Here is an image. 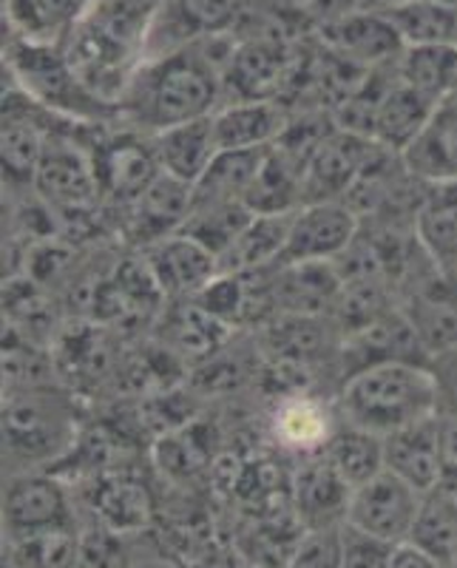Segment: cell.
<instances>
[{"label": "cell", "instance_id": "cell-43", "mask_svg": "<svg viewBox=\"0 0 457 568\" xmlns=\"http://www.w3.org/2000/svg\"><path fill=\"white\" fill-rule=\"evenodd\" d=\"M78 3H80V7H83V9H89V7H94L98 0H78Z\"/></svg>", "mask_w": 457, "mask_h": 568}, {"label": "cell", "instance_id": "cell-38", "mask_svg": "<svg viewBox=\"0 0 457 568\" xmlns=\"http://www.w3.org/2000/svg\"><path fill=\"white\" fill-rule=\"evenodd\" d=\"M369 0H304V9L318 27L324 23H335V20L347 18V14L358 12V9H367Z\"/></svg>", "mask_w": 457, "mask_h": 568}, {"label": "cell", "instance_id": "cell-17", "mask_svg": "<svg viewBox=\"0 0 457 568\" xmlns=\"http://www.w3.org/2000/svg\"><path fill=\"white\" fill-rule=\"evenodd\" d=\"M291 65L287 49L278 40L253 38L236 43L225 69V103L227 100H282Z\"/></svg>", "mask_w": 457, "mask_h": 568}, {"label": "cell", "instance_id": "cell-13", "mask_svg": "<svg viewBox=\"0 0 457 568\" xmlns=\"http://www.w3.org/2000/svg\"><path fill=\"white\" fill-rule=\"evenodd\" d=\"M378 149V142L369 136L335 129L309 160L304 174V202H347Z\"/></svg>", "mask_w": 457, "mask_h": 568}, {"label": "cell", "instance_id": "cell-8", "mask_svg": "<svg viewBox=\"0 0 457 568\" xmlns=\"http://www.w3.org/2000/svg\"><path fill=\"white\" fill-rule=\"evenodd\" d=\"M78 520L74 495L58 471H18L3 491V535L7 540L54 529Z\"/></svg>", "mask_w": 457, "mask_h": 568}, {"label": "cell", "instance_id": "cell-22", "mask_svg": "<svg viewBox=\"0 0 457 568\" xmlns=\"http://www.w3.org/2000/svg\"><path fill=\"white\" fill-rule=\"evenodd\" d=\"M400 156L406 169L426 185L457 180V100H444L418 140Z\"/></svg>", "mask_w": 457, "mask_h": 568}, {"label": "cell", "instance_id": "cell-34", "mask_svg": "<svg viewBox=\"0 0 457 568\" xmlns=\"http://www.w3.org/2000/svg\"><path fill=\"white\" fill-rule=\"evenodd\" d=\"M393 551V542L364 535L349 524L342 526V568H389Z\"/></svg>", "mask_w": 457, "mask_h": 568}, {"label": "cell", "instance_id": "cell-37", "mask_svg": "<svg viewBox=\"0 0 457 568\" xmlns=\"http://www.w3.org/2000/svg\"><path fill=\"white\" fill-rule=\"evenodd\" d=\"M440 418V464H444V484L446 489L457 491V418Z\"/></svg>", "mask_w": 457, "mask_h": 568}, {"label": "cell", "instance_id": "cell-3", "mask_svg": "<svg viewBox=\"0 0 457 568\" xmlns=\"http://www.w3.org/2000/svg\"><path fill=\"white\" fill-rule=\"evenodd\" d=\"M344 424L387 438V435L438 415V387L429 364L384 362L344 378L335 393Z\"/></svg>", "mask_w": 457, "mask_h": 568}, {"label": "cell", "instance_id": "cell-35", "mask_svg": "<svg viewBox=\"0 0 457 568\" xmlns=\"http://www.w3.org/2000/svg\"><path fill=\"white\" fill-rule=\"evenodd\" d=\"M429 369L438 387V415L457 418V347L431 355Z\"/></svg>", "mask_w": 457, "mask_h": 568}, {"label": "cell", "instance_id": "cell-44", "mask_svg": "<svg viewBox=\"0 0 457 568\" xmlns=\"http://www.w3.org/2000/svg\"><path fill=\"white\" fill-rule=\"evenodd\" d=\"M449 100H457V80H455V89H451V94H449Z\"/></svg>", "mask_w": 457, "mask_h": 568}, {"label": "cell", "instance_id": "cell-19", "mask_svg": "<svg viewBox=\"0 0 457 568\" xmlns=\"http://www.w3.org/2000/svg\"><path fill=\"white\" fill-rule=\"evenodd\" d=\"M293 111L282 100H227L213 114L220 151H264L276 145Z\"/></svg>", "mask_w": 457, "mask_h": 568}, {"label": "cell", "instance_id": "cell-14", "mask_svg": "<svg viewBox=\"0 0 457 568\" xmlns=\"http://www.w3.org/2000/svg\"><path fill=\"white\" fill-rule=\"evenodd\" d=\"M191 207H194V187L174 176L160 174L134 205L116 213L120 216L116 233L134 251H145L174 233H182L187 216H191Z\"/></svg>", "mask_w": 457, "mask_h": 568}, {"label": "cell", "instance_id": "cell-25", "mask_svg": "<svg viewBox=\"0 0 457 568\" xmlns=\"http://www.w3.org/2000/svg\"><path fill=\"white\" fill-rule=\"evenodd\" d=\"M154 504H151L149 489L125 475H105L94 484L91 491V517L100 524L120 531L125 537L142 535L149 529Z\"/></svg>", "mask_w": 457, "mask_h": 568}, {"label": "cell", "instance_id": "cell-39", "mask_svg": "<svg viewBox=\"0 0 457 568\" xmlns=\"http://www.w3.org/2000/svg\"><path fill=\"white\" fill-rule=\"evenodd\" d=\"M389 568H449L444 560H438L435 555H429L426 549L415 546L413 540L400 542L393 551V562Z\"/></svg>", "mask_w": 457, "mask_h": 568}, {"label": "cell", "instance_id": "cell-16", "mask_svg": "<svg viewBox=\"0 0 457 568\" xmlns=\"http://www.w3.org/2000/svg\"><path fill=\"white\" fill-rule=\"evenodd\" d=\"M353 486L338 475L324 453L296 460L291 471V500L304 529H329L347 524Z\"/></svg>", "mask_w": 457, "mask_h": 568}, {"label": "cell", "instance_id": "cell-1", "mask_svg": "<svg viewBox=\"0 0 457 568\" xmlns=\"http://www.w3.org/2000/svg\"><path fill=\"white\" fill-rule=\"evenodd\" d=\"M225 38L220 34L145 60L116 105L120 123L154 136L216 114L225 103V69L236 45H225Z\"/></svg>", "mask_w": 457, "mask_h": 568}, {"label": "cell", "instance_id": "cell-4", "mask_svg": "<svg viewBox=\"0 0 457 568\" xmlns=\"http://www.w3.org/2000/svg\"><path fill=\"white\" fill-rule=\"evenodd\" d=\"M3 78L34 103L60 120L78 125H105L120 120L114 105L91 94L74 74L63 45H40L27 40H3Z\"/></svg>", "mask_w": 457, "mask_h": 568}, {"label": "cell", "instance_id": "cell-7", "mask_svg": "<svg viewBox=\"0 0 457 568\" xmlns=\"http://www.w3.org/2000/svg\"><path fill=\"white\" fill-rule=\"evenodd\" d=\"M424 497V491L415 489L413 484H406L398 475L384 469L373 480L353 489L347 524L364 535L400 546L413 537Z\"/></svg>", "mask_w": 457, "mask_h": 568}, {"label": "cell", "instance_id": "cell-2", "mask_svg": "<svg viewBox=\"0 0 457 568\" xmlns=\"http://www.w3.org/2000/svg\"><path fill=\"white\" fill-rule=\"evenodd\" d=\"M80 404L71 393L45 384L3 387V460L9 475L45 471L80 446Z\"/></svg>", "mask_w": 457, "mask_h": 568}, {"label": "cell", "instance_id": "cell-26", "mask_svg": "<svg viewBox=\"0 0 457 568\" xmlns=\"http://www.w3.org/2000/svg\"><path fill=\"white\" fill-rule=\"evenodd\" d=\"M415 231L435 265L457 271V180L426 187Z\"/></svg>", "mask_w": 457, "mask_h": 568}, {"label": "cell", "instance_id": "cell-5", "mask_svg": "<svg viewBox=\"0 0 457 568\" xmlns=\"http://www.w3.org/2000/svg\"><path fill=\"white\" fill-rule=\"evenodd\" d=\"M83 136L98 176L100 200L109 213H123L134 205L162 174L151 134L116 120L105 125H85Z\"/></svg>", "mask_w": 457, "mask_h": 568}, {"label": "cell", "instance_id": "cell-33", "mask_svg": "<svg viewBox=\"0 0 457 568\" xmlns=\"http://www.w3.org/2000/svg\"><path fill=\"white\" fill-rule=\"evenodd\" d=\"M342 526L304 529L293 542L287 568H342Z\"/></svg>", "mask_w": 457, "mask_h": 568}, {"label": "cell", "instance_id": "cell-20", "mask_svg": "<svg viewBox=\"0 0 457 568\" xmlns=\"http://www.w3.org/2000/svg\"><path fill=\"white\" fill-rule=\"evenodd\" d=\"M384 469L413 484L424 495L444 484V464H440V418L418 420V424L398 429L384 438Z\"/></svg>", "mask_w": 457, "mask_h": 568}, {"label": "cell", "instance_id": "cell-27", "mask_svg": "<svg viewBox=\"0 0 457 568\" xmlns=\"http://www.w3.org/2000/svg\"><path fill=\"white\" fill-rule=\"evenodd\" d=\"M287 227H291V213H256L245 233L222 256V273L262 271V267L282 265Z\"/></svg>", "mask_w": 457, "mask_h": 568}, {"label": "cell", "instance_id": "cell-41", "mask_svg": "<svg viewBox=\"0 0 457 568\" xmlns=\"http://www.w3.org/2000/svg\"><path fill=\"white\" fill-rule=\"evenodd\" d=\"M400 3H409V0H369V7L373 9H389V7H400Z\"/></svg>", "mask_w": 457, "mask_h": 568}, {"label": "cell", "instance_id": "cell-11", "mask_svg": "<svg viewBox=\"0 0 457 568\" xmlns=\"http://www.w3.org/2000/svg\"><path fill=\"white\" fill-rule=\"evenodd\" d=\"M238 14L242 0H162L151 23L145 60L227 34L236 27Z\"/></svg>", "mask_w": 457, "mask_h": 568}, {"label": "cell", "instance_id": "cell-42", "mask_svg": "<svg viewBox=\"0 0 457 568\" xmlns=\"http://www.w3.org/2000/svg\"><path fill=\"white\" fill-rule=\"evenodd\" d=\"M435 3H440V7H449L457 12V0H435Z\"/></svg>", "mask_w": 457, "mask_h": 568}, {"label": "cell", "instance_id": "cell-18", "mask_svg": "<svg viewBox=\"0 0 457 568\" xmlns=\"http://www.w3.org/2000/svg\"><path fill=\"white\" fill-rule=\"evenodd\" d=\"M342 287L344 278L335 262H298V265L273 267L276 313L333 318Z\"/></svg>", "mask_w": 457, "mask_h": 568}, {"label": "cell", "instance_id": "cell-36", "mask_svg": "<svg viewBox=\"0 0 457 568\" xmlns=\"http://www.w3.org/2000/svg\"><path fill=\"white\" fill-rule=\"evenodd\" d=\"M129 568H187V560L174 555L162 540H154L142 531V535L131 537Z\"/></svg>", "mask_w": 457, "mask_h": 568}, {"label": "cell", "instance_id": "cell-29", "mask_svg": "<svg viewBox=\"0 0 457 568\" xmlns=\"http://www.w3.org/2000/svg\"><path fill=\"white\" fill-rule=\"evenodd\" d=\"M324 455L353 489H358L360 484H367L378 471H384V438L367 433V429H358L353 424H344V420L335 429Z\"/></svg>", "mask_w": 457, "mask_h": 568}, {"label": "cell", "instance_id": "cell-28", "mask_svg": "<svg viewBox=\"0 0 457 568\" xmlns=\"http://www.w3.org/2000/svg\"><path fill=\"white\" fill-rule=\"evenodd\" d=\"M395 71L409 89L440 105L455 89L457 45H413L400 54Z\"/></svg>", "mask_w": 457, "mask_h": 568}, {"label": "cell", "instance_id": "cell-24", "mask_svg": "<svg viewBox=\"0 0 457 568\" xmlns=\"http://www.w3.org/2000/svg\"><path fill=\"white\" fill-rule=\"evenodd\" d=\"M438 105L429 103L424 94H418L415 89L404 83L395 71L393 85L387 89L384 100H380L378 116H375V131L373 140L384 149L395 151V154H404L415 140H418L420 131L426 129V123L431 120Z\"/></svg>", "mask_w": 457, "mask_h": 568}, {"label": "cell", "instance_id": "cell-10", "mask_svg": "<svg viewBox=\"0 0 457 568\" xmlns=\"http://www.w3.org/2000/svg\"><path fill=\"white\" fill-rule=\"evenodd\" d=\"M360 216L347 202H304L291 213L282 265L338 262L355 245Z\"/></svg>", "mask_w": 457, "mask_h": 568}, {"label": "cell", "instance_id": "cell-9", "mask_svg": "<svg viewBox=\"0 0 457 568\" xmlns=\"http://www.w3.org/2000/svg\"><path fill=\"white\" fill-rule=\"evenodd\" d=\"M58 123L60 116L12 83L3 85V191H32L40 156Z\"/></svg>", "mask_w": 457, "mask_h": 568}, {"label": "cell", "instance_id": "cell-31", "mask_svg": "<svg viewBox=\"0 0 457 568\" xmlns=\"http://www.w3.org/2000/svg\"><path fill=\"white\" fill-rule=\"evenodd\" d=\"M409 540L446 566H457V491L438 486L424 497L418 524Z\"/></svg>", "mask_w": 457, "mask_h": 568}, {"label": "cell", "instance_id": "cell-21", "mask_svg": "<svg viewBox=\"0 0 457 568\" xmlns=\"http://www.w3.org/2000/svg\"><path fill=\"white\" fill-rule=\"evenodd\" d=\"M156 160H160L162 174L174 176L194 187L213 160L220 156V142H216V129H213V114L194 123H182L174 129L154 134Z\"/></svg>", "mask_w": 457, "mask_h": 568}, {"label": "cell", "instance_id": "cell-23", "mask_svg": "<svg viewBox=\"0 0 457 568\" xmlns=\"http://www.w3.org/2000/svg\"><path fill=\"white\" fill-rule=\"evenodd\" d=\"M83 14L78 0H3V29L27 43L63 45Z\"/></svg>", "mask_w": 457, "mask_h": 568}, {"label": "cell", "instance_id": "cell-12", "mask_svg": "<svg viewBox=\"0 0 457 568\" xmlns=\"http://www.w3.org/2000/svg\"><path fill=\"white\" fill-rule=\"evenodd\" d=\"M318 34H322L324 49L360 71L393 69L406 52L393 20L373 7L358 9L335 23H324L318 27Z\"/></svg>", "mask_w": 457, "mask_h": 568}, {"label": "cell", "instance_id": "cell-40", "mask_svg": "<svg viewBox=\"0 0 457 568\" xmlns=\"http://www.w3.org/2000/svg\"><path fill=\"white\" fill-rule=\"evenodd\" d=\"M3 568H29V566L23 560H20V557L14 555V551H9L7 546H3Z\"/></svg>", "mask_w": 457, "mask_h": 568}, {"label": "cell", "instance_id": "cell-32", "mask_svg": "<svg viewBox=\"0 0 457 568\" xmlns=\"http://www.w3.org/2000/svg\"><path fill=\"white\" fill-rule=\"evenodd\" d=\"M29 568H80V520L3 542Z\"/></svg>", "mask_w": 457, "mask_h": 568}, {"label": "cell", "instance_id": "cell-45", "mask_svg": "<svg viewBox=\"0 0 457 568\" xmlns=\"http://www.w3.org/2000/svg\"><path fill=\"white\" fill-rule=\"evenodd\" d=\"M455 45H457V40H455Z\"/></svg>", "mask_w": 457, "mask_h": 568}, {"label": "cell", "instance_id": "cell-30", "mask_svg": "<svg viewBox=\"0 0 457 568\" xmlns=\"http://www.w3.org/2000/svg\"><path fill=\"white\" fill-rule=\"evenodd\" d=\"M393 20L406 49L413 45H455L457 40V12L440 7L435 0H409L400 7L380 9Z\"/></svg>", "mask_w": 457, "mask_h": 568}, {"label": "cell", "instance_id": "cell-6", "mask_svg": "<svg viewBox=\"0 0 457 568\" xmlns=\"http://www.w3.org/2000/svg\"><path fill=\"white\" fill-rule=\"evenodd\" d=\"M342 415L329 389L302 387L276 393L267 413V435L278 453L291 458H307L327 449Z\"/></svg>", "mask_w": 457, "mask_h": 568}, {"label": "cell", "instance_id": "cell-15", "mask_svg": "<svg viewBox=\"0 0 457 568\" xmlns=\"http://www.w3.org/2000/svg\"><path fill=\"white\" fill-rule=\"evenodd\" d=\"M136 253H140L151 282L156 284V291L167 302L196 298L222 273L220 258L213 256L205 245L191 240L187 233H174V236Z\"/></svg>", "mask_w": 457, "mask_h": 568}]
</instances>
